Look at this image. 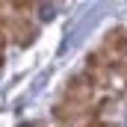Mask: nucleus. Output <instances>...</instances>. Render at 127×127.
<instances>
[{"instance_id": "f03ea898", "label": "nucleus", "mask_w": 127, "mask_h": 127, "mask_svg": "<svg viewBox=\"0 0 127 127\" xmlns=\"http://www.w3.org/2000/svg\"><path fill=\"white\" fill-rule=\"evenodd\" d=\"M83 115H86L83 109H74V106L62 103V100L53 106V121H56L59 127H77V121H80Z\"/></svg>"}, {"instance_id": "39448f33", "label": "nucleus", "mask_w": 127, "mask_h": 127, "mask_svg": "<svg viewBox=\"0 0 127 127\" xmlns=\"http://www.w3.org/2000/svg\"><path fill=\"white\" fill-rule=\"evenodd\" d=\"M0 65H3V50H0Z\"/></svg>"}, {"instance_id": "20e7f679", "label": "nucleus", "mask_w": 127, "mask_h": 127, "mask_svg": "<svg viewBox=\"0 0 127 127\" xmlns=\"http://www.w3.org/2000/svg\"><path fill=\"white\" fill-rule=\"evenodd\" d=\"M12 6H15L18 12H30V9H32V0H12Z\"/></svg>"}, {"instance_id": "f257e3e1", "label": "nucleus", "mask_w": 127, "mask_h": 127, "mask_svg": "<svg viewBox=\"0 0 127 127\" xmlns=\"http://www.w3.org/2000/svg\"><path fill=\"white\" fill-rule=\"evenodd\" d=\"M103 53L106 56H115V59H124L127 56V32L124 30H112L103 38Z\"/></svg>"}, {"instance_id": "7ed1b4c3", "label": "nucleus", "mask_w": 127, "mask_h": 127, "mask_svg": "<svg viewBox=\"0 0 127 127\" xmlns=\"http://www.w3.org/2000/svg\"><path fill=\"white\" fill-rule=\"evenodd\" d=\"M83 127H112V124H109L106 118H86V121H83Z\"/></svg>"}]
</instances>
